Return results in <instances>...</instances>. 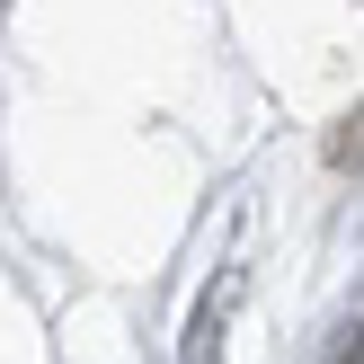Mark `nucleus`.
<instances>
[{"mask_svg": "<svg viewBox=\"0 0 364 364\" xmlns=\"http://www.w3.org/2000/svg\"><path fill=\"white\" fill-rule=\"evenodd\" d=\"M329 160H338V169H364V107H355V116L329 134Z\"/></svg>", "mask_w": 364, "mask_h": 364, "instance_id": "1", "label": "nucleus"}]
</instances>
